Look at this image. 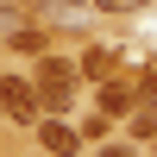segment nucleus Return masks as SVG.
I'll return each instance as SVG.
<instances>
[{"mask_svg": "<svg viewBox=\"0 0 157 157\" xmlns=\"http://www.w3.org/2000/svg\"><path fill=\"white\" fill-rule=\"evenodd\" d=\"M38 101H44L50 113H63L75 101V63H63V57H44V50H38Z\"/></svg>", "mask_w": 157, "mask_h": 157, "instance_id": "f257e3e1", "label": "nucleus"}, {"mask_svg": "<svg viewBox=\"0 0 157 157\" xmlns=\"http://www.w3.org/2000/svg\"><path fill=\"white\" fill-rule=\"evenodd\" d=\"M0 101H6V120L13 126H38V82H25V75H0Z\"/></svg>", "mask_w": 157, "mask_h": 157, "instance_id": "f03ea898", "label": "nucleus"}, {"mask_svg": "<svg viewBox=\"0 0 157 157\" xmlns=\"http://www.w3.org/2000/svg\"><path fill=\"white\" fill-rule=\"evenodd\" d=\"M38 132H44V151H50V157H69L75 145H82V132L63 126V120H38Z\"/></svg>", "mask_w": 157, "mask_h": 157, "instance_id": "7ed1b4c3", "label": "nucleus"}, {"mask_svg": "<svg viewBox=\"0 0 157 157\" xmlns=\"http://www.w3.org/2000/svg\"><path fill=\"white\" fill-rule=\"evenodd\" d=\"M126 107H132V88H120V82H113L107 94H101V113H126Z\"/></svg>", "mask_w": 157, "mask_h": 157, "instance_id": "20e7f679", "label": "nucleus"}, {"mask_svg": "<svg viewBox=\"0 0 157 157\" xmlns=\"http://www.w3.org/2000/svg\"><path fill=\"white\" fill-rule=\"evenodd\" d=\"M107 63H113V50H88L75 69H82V75H107Z\"/></svg>", "mask_w": 157, "mask_h": 157, "instance_id": "39448f33", "label": "nucleus"}, {"mask_svg": "<svg viewBox=\"0 0 157 157\" xmlns=\"http://www.w3.org/2000/svg\"><path fill=\"white\" fill-rule=\"evenodd\" d=\"M101 13H138V6H151V0H94Z\"/></svg>", "mask_w": 157, "mask_h": 157, "instance_id": "423d86ee", "label": "nucleus"}, {"mask_svg": "<svg viewBox=\"0 0 157 157\" xmlns=\"http://www.w3.org/2000/svg\"><path fill=\"white\" fill-rule=\"evenodd\" d=\"M101 157H132V151H126V145H107V151H101Z\"/></svg>", "mask_w": 157, "mask_h": 157, "instance_id": "0eeeda50", "label": "nucleus"}, {"mask_svg": "<svg viewBox=\"0 0 157 157\" xmlns=\"http://www.w3.org/2000/svg\"><path fill=\"white\" fill-rule=\"evenodd\" d=\"M63 6H88V0H63Z\"/></svg>", "mask_w": 157, "mask_h": 157, "instance_id": "6e6552de", "label": "nucleus"}, {"mask_svg": "<svg viewBox=\"0 0 157 157\" xmlns=\"http://www.w3.org/2000/svg\"><path fill=\"white\" fill-rule=\"evenodd\" d=\"M0 120H6V101H0Z\"/></svg>", "mask_w": 157, "mask_h": 157, "instance_id": "1a4fd4ad", "label": "nucleus"}]
</instances>
